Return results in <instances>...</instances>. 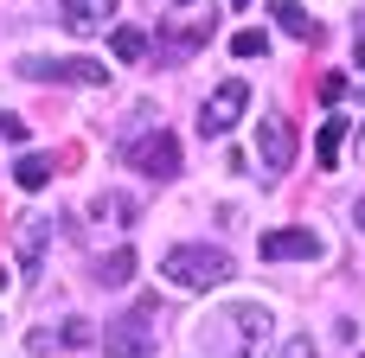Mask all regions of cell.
<instances>
[{"label":"cell","instance_id":"cell-1","mask_svg":"<svg viewBox=\"0 0 365 358\" xmlns=\"http://www.w3.org/2000/svg\"><path fill=\"white\" fill-rule=\"evenodd\" d=\"M269 333H276V320H269V307H257V301H231V307H218V314L199 320L205 358H263Z\"/></svg>","mask_w":365,"mask_h":358},{"label":"cell","instance_id":"cell-2","mask_svg":"<svg viewBox=\"0 0 365 358\" xmlns=\"http://www.w3.org/2000/svg\"><path fill=\"white\" fill-rule=\"evenodd\" d=\"M231 275H237V263H231V250H218V243H173V250L160 256V282L192 288V295H212V288H225Z\"/></svg>","mask_w":365,"mask_h":358},{"label":"cell","instance_id":"cell-3","mask_svg":"<svg viewBox=\"0 0 365 358\" xmlns=\"http://www.w3.org/2000/svg\"><path fill=\"white\" fill-rule=\"evenodd\" d=\"M148 327H154V301H135L115 327H103V346L115 358H148L154 352V333H148Z\"/></svg>","mask_w":365,"mask_h":358},{"label":"cell","instance_id":"cell-4","mask_svg":"<svg viewBox=\"0 0 365 358\" xmlns=\"http://www.w3.org/2000/svg\"><path fill=\"white\" fill-rule=\"evenodd\" d=\"M19 77H32V83H103V64H90V58H19Z\"/></svg>","mask_w":365,"mask_h":358},{"label":"cell","instance_id":"cell-5","mask_svg":"<svg viewBox=\"0 0 365 358\" xmlns=\"http://www.w3.org/2000/svg\"><path fill=\"white\" fill-rule=\"evenodd\" d=\"M244 102H250V83H244V77H225V83L205 96V109H199V128H205V135H225V128L244 115Z\"/></svg>","mask_w":365,"mask_h":358},{"label":"cell","instance_id":"cell-6","mask_svg":"<svg viewBox=\"0 0 365 358\" xmlns=\"http://www.w3.org/2000/svg\"><path fill=\"white\" fill-rule=\"evenodd\" d=\"M128 154H135V167H141L148 179H173V173H180V141H173L167 128H154V135H148V141H135Z\"/></svg>","mask_w":365,"mask_h":358},{"label":"cell","instance_id":"cell-7","mask_svg":"<svg viewBox=\"0 0 365 358\" xmlns=\"http://www.w3.org/2000/svg\"><path fill=\"white\" fill-rule=\"evenodd\" d=\"M257 154H263V167H269V173H289V167H295V128H289L282 115L257 122Z\"/></svg>","mask_w":365,"mask_h":358},{"label":"cell","instance_id":"cell-8","mask_svg":"<svg viewBox=\"0 0 365 358\" xmlns=\"http://www.w3.org/2000/svg\"><path fill=\"white\" fill-rule=\"evenodd\" d=\"M263 256H269V263H314V256H321V237L302 231V224H289V231H269V237H263Z\"/></svg>","mask_w":365,"mask_h":358},{"label":"cell","instance_id":"cell-9","mask_svg":"<svg viewBox=\"0 0 365 358\" xmlns=\"http://www.w3.org/2000/svg\"><path fill=\"white\" fill-rule=\"evenodd\" d=\"M58 13H64L71 32H103L109 13H115V0H58Z\"/></svg>","mask_w":365,"mask_h":358},{"label":"cell","instance_id":"cell-10","mask_svg":"<svg viewBox=\"0 0 365 358\" xmlns=\"http://www.w3.org/2000/svg\"><path fill=\"white\" fill-rule=\"evenodd\" d=\"M346 128H353V122H346V115H334V122H327V128L314 135V160H321V167H340V147H346Z\"/></svg>","mask_w":365,"mask_h":358},{"label":"cell","instance_id":"cell-11","mask_svg":"<svg viewBox=\"0 0 365 358\" xmlns=\"http://www.w3.org/2000/svg\"><path fill=\"white\" fill-rule=\"evenodd\" d=\"M276 26H282V32H295V38H308V45H321V26H314L295 0H276Z\"/></svg>","mask_w":365,"mask_h":358},{"label":"cell","instance_id":"cell-12","mask_svg":"<svg viewBox=\"0 0 365 358\" xmlns=\"http://www.w3.org/2000/svg\"><path fill=\"white\" fill-rule=\"evenodd\" d=\"M45 231H51V224H38V218H26V224H19V263H26V275H38V256H45Z\"/></svg>","mask_w":365,"mask_h":358},{"label":"cell","instance_id":"cell-13","mask_svg":"<svg viewBox=\"0 0 365 358\" xmlns=\"http://www.w3.org/2000/svg\"><path fill=\"white\" fill-rule=\"evenodd\" d=\"M109 51H115L122 64H135V58H148V32H141V26H115V32H109Z\"/></svg>","mask_w":365,"mask_h":358},{"label":"cell","instance_id":"cell-14","mask_svg":"<svg viewBox=\"0 0 365 358\" xmlns=\"http://www.w3.org/2000/svg\"><path fill=\"white\" fill-rule=\"evenodd\" d=\"M13 179H19L26 192H38V186H51V154H19V167H13Z\"/></svg>","mask_w":365,"mask_h":358},{"label":"cell","instance_id":"cell-15","mask_svg":"<svg viewBox=\"0 0 365 358\" xmlns=\"http://www.w3.org/2000/svg\"><path fill=\"white\" fill-rule=\"evenodd\" d=\"M128 275H135V250H109V256L96 263V282H103V288H122Z\"/></svg>","mask_w":365,"mask_h":358},{"label":"cell","instance_id":"cell-16","mask_svg":"<svg viewBox=\"0 0 365 358\" xmlns=\"http://www.w3.org/2000/svg\"><path fill=\"white\" fill-rule=\"evenodd\" d=\"M231 51H237V58H263V51H269V38H263V32H237V38H231Z\"/></svg>","mask_w":365,"mask_h":358},{"label":"cell","instance_id":"cell-17","mask_svg":"<svg viewBox=\"0 0 365 358\" xmlns=\"http://www.w3.org/2000/svg\"><path fill=\"white\" fill-rule=\"evenodd\" d=\"M321 102H346V77H340V70L321 77Z\"/></svg>","mask_w":365,"mask_h":358},{"label":"cell","instance_id":"cell-18","mask_svg":"<svg viewBox=\"0 0 365 358\" xmlns=\"http://www.w3.org/2000/svg\"><path fill=\"white\" fill-rule=\"evenodd\" d=\"M58 339H64V346H90V327H83V320H64Z\"/></svg>","mask_w":365,"mask_h":358},{"label":"cell","instance_id":"cell-19","mask_svg":"<svg viewBox=\"0 0 365 358\" xmlns=\"http://www.w3.org/2000/svg\"><path fill=\"white\" fill-rule=\"evenodd\" d=\"M0 141H13V147H19V141H26V122H19V115H0Z\"/></svg>","mask_w":365,"mask_h":358},{"label":"cell","instance_id":"cell-20","mask_svg":"<svg viewBox=\"0 0 365 358\" xmlns=\"http://www.w3.org/2000/svg\"><path fill=\"white\" fill-rule=\"evenodd\" d=\"M276 358H321V352H314V339H289Z\"/></svg>","mask_w":365,"mask_h":358},{"label":"cell","instance_id":"cell-21","mask_svg":"<svg viewBox=\"0 0 365 358\" xmlns=\"http://www.w3.org/2000/svg\"><path fill=\"white\" fill-rule=\"evenodd\" d=\"M353 45H359V64H365V19H359V38H353Z\"/></svg>","mask_w":365,"mask_h":358},{"label":"cell","instance_id":"cell-22","mask_svg":"<svg viewBox=\"0 0 365 358\" xmlns=\"http://www.w3.org/2000/svg\"><path fill=\"white\" fill-rule=\"evenodd\" d=\"M353 218H359V231H365V199H359V205H353Z\"/></svg>","mask_w":365,"mask_h":358},{"label":"cell","instance_id":"cell-23","mask_svg":"<svg viewBox=\"0 0 365 358\" xmlns=\"http://www.w3.org/2000/svg\"><path fill=\"white\" fill-rule=\"evenodd\" d=\"M231 6H250V0H231Z\"/></svg>","mask_w":365,"mask_h":358},{"label":"cell","instance_id":"cell-24","mask_svg":"<svg viewBox=\"0 0 365 358\" xmlns=\"http://www.w3.org/2000/svg\"><path fill=\"white\" fill-rule=\"evenodd\" d=\"M173 6H192V0H173Z\"/></svg>","mask_w":365,"mask_h":358}]
</instances>
